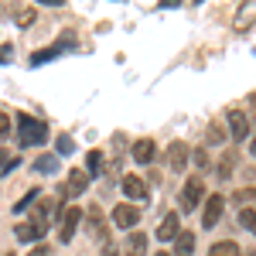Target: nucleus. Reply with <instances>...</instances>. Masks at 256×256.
Listing matches in <instances>:
<instances>
[{
	"label": "nucleus",
	"mask_w": 256,
	"mask_h": 256,
	"mask_svg": "<svg viewBox=\"0 0 256 256\" xmlns=\"http://www.w3.org/2000/svg\"><path fill=\"white\" fill-rule=\"evenodd\" d=\"M18 140L24 144V147H38V144H44V140H48V123L28 116V113H20L18 116Z\"/></svg>",
	"instance_id": "obj_1"
},
{
	"label": "nucleus",
	"mask_w": 256,
	"mask_h": 256,
	"mask_svg": "<svg viewBox=\"0 0 256 256\" xmlns=\"http://www.w3.org/2000/svg\"><path fill=\"white\" fill-rule=\"evenodd\" d=\"M58 239L62 242H72V236H76V229H79V222H82V208L79 205H65L62 208V216H58Z\"/></svg>",
	"instance_id": "obj_2"
},
{
	"label": "nucleus",
	"mask_w": 256,
	"mask_h": 256,
	"mask_svg": "<svg viewBox=\"0 0 256 256\" xmlns=\"http://www.w3.org/2000/svg\"><path fill=\"white\" fill-rule=\"evenodd\" d=\"M205 195V188H202V178H188L184 181V188H181V212H195L198 202Z\"/></svg>",
	"instance_id": "obj_3"
},
{
	"label": "nucleus",
	"mask_w": 256,
	"mask_h": 256,
	"mask_svg": "<svg viewBox=\"0 0 256 256\" xmlns=\"http://www.w3.org/2000/svg\"><path fill=\"white\" fill-rule=\"evenodd\" d=\"M137 222H140V208L137 205H126V202H123V205L113 208V226H116V229H134Z\"/></svg>",
	"instance_id": "obj_4"
},
{
	"label": "nucleus",
	"mask_w": 256,
	"mask_h": 256,
	"mask_svg": "<svg viewBox=\"0 0 256 256\" xmlns=\"http://www.w3.org/2000/svg\"><path fill=\"white\" fill-rule=\"evenodd\" d=\"M222 208H226V198H222V195H208V202H205V212H202V226H205V229L218 226Z\"/></svg>",
	"instance_id": "obj_5"
},
{
	"label": "nucleus",
	"mask_w": 256,
	"mask_h": 256,
	"mask_svg": "<svg viewBox=\"0 0 256 256\" xmlns=\"http://www.w3.org/2000/svg\"><path fill=\"white\" fill-rule=\"evenodd\" d=\"M120 184H123V195L130 198V202H144V198H147V181H144V178L126 174Z\"/></svg>",
	"instance_id": "obj_6"
},
{
	"label": "nucleus",
	"mask_w": 256,
	"mask_h": 256,
	"mask_svg": "<svg viewBox=\"0 0 256 256\" xmlns=\"http://www.w3.org/2000/svg\"><path fill=\"white\" fill-rule=\"evenodd\" d=\"M164 158H168V168H171V171H181V168L188 164V158H192V150H188L181 140H174V144L168 147V154H164Z\"/></svg>",
	"instance_id": "obj_7"
},
{
	"label": "nucleus",
	"mask_w": 256,
	"mask_h": 256,
	"mask_svg": "<svg viewBox=\"0 0 256 256\" xmlns=\"http://www.w3.org/2000/svg\"><path fill=\"white\" fill-rule=\"evenodd\" d=\"M178 232H181V216H178V212L164 216V222H160V229H158V239L160 242H174Z\"/></svg>",
	"instance_id": "obj_8"
},
{
	"label": "nucleus",
	"mask_w": 256,
	"mask_h": 256,
	"mask_svg": "<svg viewBox=\"0 0 256 256\" xmlns=\"http://www.w3.org/2000/svg\"><path fill=\"white\" fill-rule=\"evenodd\" d=\"M229 134H232V140H246L250 137V120H246L242 110H232V113H229Z\"/></svg>",
	"instance_id": "obj_9"
},
{
	"label": "nucleus",
	"mask_w": 256,
	"mask_h": 256,
	"mask_svg": "<svg viewBox=\"0 0 256 256\" xmlns=\"http://www.w3.org/2000/svg\"><path fill=\"white\" fill-rule=\"evenodd\" d=\"M158 158V144L154 140H134V160L137 164H154Z\"/></svg>",
	"instance_id": "obj_10"
},
{
	"label": "nucleus",
	"mask_w": 256,
	"mask_h": 256,
	"mask_svg": "<svg viewBox=\"0 0 256 256\" xmlns=\"http://www.w3.org/2000/svg\"><path fill=\"white\" fill-rule=\"evenodd\" d=\"M44 229L48 226H38V222H20L18 229V242H38V239H44Z\"/></svg>",
	"instance_id": "obj_11"
},
{
	"label": "nucleus",
	"mask_w": 256,
	"mask_h": 256,
	"mask_svg": "<svg viewBox=\"0 0 256 256\" xmlns=\"http://www.w3.org/2000/svg\"><path fill=\"white\" fill-rule=\"evenodd\" d=\"M65 184H68V192H72V195H82V192L89 188V171H82V168H72Z\"/></svg>",
	"instance_id": "obj_12"
},
{
	"label": "nucleus",
	"mask_w": 256,
	"mask_h": 256,
	"mask_svg": "<svg viewBox=\"0 0 256 256\" xmlns=\"http://www.w3.org/2000/svg\"><path fill=\"white\" fill-rule=\"evenodd\" d=\"M192 253H195V232H178L174 256H192Z\"/></svg>",
	"instance_id": "obj_13"
},
{
	"label": "nucleus",
	"mask_w": 256,
	"mask_h": 256,
	"mask_svg": "<svg viewBox=\"0 0 256 256\" xmlns=\"http://www.w3.org/2000/svg\"><path fill=\"white\" fill-rule=\"evenodd\" d=\"M126 253L130 256H144L147 253V236H144V232H130V239H126Z\"/></svg>",
	"instance_id": "obj_14"
},
{
	"label": "nucleus",
	"mask_w": 256,
	"mask_h": 256,
	"mask_svg": "<svg viewBox=\"0 0 256 256\" xmlns=\"http://www.w3.org/2000/svg\"><path fill=\"white\" fill-rule=\"evenodd\" d=\"M34 171H38V174H55V171H58V158H55V154H41V158L34 160Z\"/></svg>",
	"instance_id": "obj_15"
},
{
	"label": "nucleus",
	"mask_w": 256,
	"mask_h": 256,
	"mask_svg": "<svg viewBox=\"0 0 256 256\" xmlns=\"http://www.w3.org/2000/svg\"><path fill=\"white\" fill-rule=\"evenodd\" d=\"M232 164H236V150H226L222 160H218V178H222V181L232 178Z\"/></svg>",
	"instance_id": "obj_16"
},
{
	"label": "nucleus",
	"mask_w": 256,
	"mask_h": 256,
	"mask_svg": "<svg viewBox=\"0 0 256 256\" xmlns=\"http://www.w3.org/2000/svg\"><path fill=\"white\" fill-rule=\"evenodd\" d=\"M208 256H239V246L232 242V239H222V242L212 246V253H208Z\"/></svg>",
	"instance_id": "obj_17"
},
{
	"label": "nucleus",
	"mask_w": 256,
	"mask_h": 256,
	"mask_svg": "<svg viewBox=\"0 0 256 256\" xmlns=\"http://www.w3.org/2000/svg\"><path fill=\"white\" fill-rule=\"evenodd\" d=\"M86 164H89V174H99L102 164H106V158H102L99 150H89V154H86Z\"/></svg>",
	"instance_id": "obj_18"
},
{
	"label": "nucleus",
	"mask_w": 256,
	"mask_h": 256,
	"mask_svg": "<svg viewBox=\"0 0 256 256\" xmlns=\"http://www.w3.org/2000/svg\"><path fill=\"white\" fill-rule=\"evenodd\" d=\"M239 222H242L246 232H253V236H256V208H242V212H239Z\"/></svg>",
	"instance_id": "obj_19"
},
{
	"label": "nucleus",
	"mask_w": 256,
	"mask_h": 256,
	"mask_svg": "<svg viewBox=\"0 0 256 256\" xmlns=\"http://www.w3.org/2000/svg\"><path fill=\"white\" fill-rule=\"evenodd\" d=\"M38 198H41V192H38V188H31V192H28V195L20 198L18 205H14V212H24V208H31V205H34Z\"/></svg>",
	"instance_id": "obj_20"
},
{
	"label": "nucleus",
	"mask_w": 256,
	"mask_h": 256,
	"mask_svg": "<svg viewBox=\"0 0 256 256\" xmlns=\"http://www.w3.org/2000/svg\"><path fill=\"white\" fill-rule=\"evenodd\" d=\"M205 140H208V144H226V130H222L218 123H212L208 134H205Z\"/></svg>",
	"instance_id": "obj_21"
},
{
	"label": "nucleus",
	"mask_w": 256,
	"mask_h": 256,
	"mask_svg": "<svg viewBox=\"0 0 256 256\" xmlns=\"http://www.w3.org/2000/svg\"><path fill=\"white\" fill-rule=\"evenodd\" d=\"M14 164H18V154H14V150H0V174L10 171Z\"/></svg>",
	"instance_id": "obj_22"
},
{
	"label": "nucleus",
	"mask_w": 256,
	"mask_h": 256,
	"mask_svg": "<svg viewBox=\"0 0 256 256\" xmlns=\"http://www.w3.org/2000/svg\"><path fill=\"white\" fill-rule=\"evenodd\" d=\"M236 198L242 202V208H256V188H242Z\"/></svg>",
	"instance_id": "obj_23"
},
{
	"label": "nucleus",
	"mask_w": 256,
	"mask_h": 256,
	"mask_svg": "<svg viewBox=\"0 0 256 256\" xmlns=\"http://www.w3.org/2000/svg\"><path fill=\"white\" fill-rule=\"evenodd\" d=\"M76 150V140L72 137H58V154H72Z\"/></svg>",
	"instance_id": "obj_24"
},
{
	"label": "nucleus",
	"mask_w": 256,
	"mask_h": 256,
	"mask_svg": "<svg viewBox=\"0 0 256 256\" xmlns=\"http://www.w3.org/2000/svg\"><path fill=\"white\" fill-rule=\"evenodd\" d=\"M10 55H14V48H10V44H0V65H7Z\"/></svg>",
	"instance_id": "obj_25"
},
{
	"label": "nucleus",
	"mask_w": 256,
	"mask_h": 256,
	"mask_svg": "<svg viewBox=\"0 0 256 256\" xmlns=\"http://www.w3.org/2000/svg\"><path fill=\"white\" fill-rule=\"evenodd\" d=\"M7 134H10V116L0 113V137H7Z\"/></svg>",
	"instance_id": "obj_26"
},
{
	"label": "nucleus",
	"mask_w": 256,
	"mask_h": 256,
	"mask_svg": "<svg viewBox=\"0 0 256 256\" xmlns=\"http://www.w3.org/2000/svg\"><path fill=\"white\" fill-rule=\"evenodd\" d=\"M253 18H256V7H246V10L239 14V24H250Z\"/></svg>",
	"instance_id": "obj_27"
},
{
	"label": "nucleus",
	"mask_w": 256,
	"mask_h": 256,
	"mask_svg": "<svg viewBox=\"0 0 256 256\" xmlns=\"http://www.w3.org/2000/svg\"><path fill=\"white\" fill-rule=\"evenodd\" d=\"M31 20H34V10H24V14H20V18H18V24H20V28H28Z\"/></svg>",
	"instance_id": "obj_28"
},
{
	"label": "nucleus",
	"mask_w": 256,
	"mask_h": 256,
	"mask_svg": "<svg viewBox=\"0 0 256 256\" xmlns=\"http://www.w3.org/2000/svg\"><path fill=\"white\" fill-rule=\"evenodd\" d=\"M195 164L198 168H208V154L205 150H195Z\"/></svg>",
	"instance_id": "obj_29"
},
{
	"label": "nucleus",
	"mask_w": 256,
	"mask_h": 256,
	"mask_svg": "<svg viewBox=\"0 0 256 256\" xmlns=\"http://www.w3.org/2000/svg\"><path fill=\"white\" fill-rule=\"evenodd\" d=\"M31 256H48V246H44V242H41V246H34V253Z\"/></svg>",
	"instance_id": "obj_30"
},
{
	"label": "nucleus",
	"mask_w": 256,
	"mask_h": 256,
	"mask_svg": "<svg viewBox=\"0 0 256 256\" xmlns=\"http://www.w3.org/2000/svg\"><path fill=\"white\" fill-rule=\"evenodd\" d=\"M250 150H253V158H256V140H253V144H250Z\"/></svg>",
	"instance_id": "obj_31"
},
{
	"label": "nucleus",
	"mask_w": 256,
	"mask_h": 256,
	"mask_svg": "<svg viewBox=\"0 0 256 256\" xmlns=\"http://www.w3.org/2000/svg\"><path fill=\"white\" fill-rule=\"evenodd\" d=\"M154 256H168V253H154Z\"/></svg>",
	"instance_id": "obj_32"
},
{
	"label": "nucleus",
	"mask_w": 256,
	"mask_h": 256,
	"mask_svg": "<svg viewBox=\"0 0 256 256\" xmlns=\"http://www.w3.org/2000/svg\"><path fill=\"white\" fill-rule=\"evenodd\" d=\"M7 256H14V253H7Z\"/></svg>",
	"instance_id": "obj_33"
},
{
	"label": "nucleus",
	"mask_w": 256,
	"mask_h": 256,
	"mask_svg": "<svg viewBox=\"0 0 256 256\" xmlns=\"http://www.w3.org/2000/svg\"><path fill=\"white\" fill-rule=\"evenodd\" d=\"M250 256H256V253H250Z\"/></svg>",
	"instance_id": "obj_34"
}]
</instances>
